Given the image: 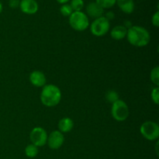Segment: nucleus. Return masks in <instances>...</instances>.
<instances>
[{
	"mask_svg": "<svg viewBox=\"0 0 159 159\" xmlns=\"http://www.w3.org/2000/svg\"><path fill=\"white\" fill-rule=\"evenodd\" d=\"M110 28V21L105 16L95 19L90 25V31L96 37H102L109 32Z\"/></svg>",
	"mask_w": 159,
	"mask_h": 159,
	"instance_id": "39448f33",
	"label": "nucleus"
},
{
	"mask_svg": "<svg viewBox=\"0 0 159 159\" xmlns=\"http://www.w3.org/2000/svg\"><path fill=\"white\" fill-rule=\"evenodd\" d=\"M58 130L63 133H68L71 131L74 127V122L69 117H63L59 120L57 124Z\"/></svg>",
	"mask_w": 159,
	"mask_h": 159,
	"instance_id": "f8f14e48",
	"label": "nucleus"
},
{
	"mask_svg": "<svg viewBox=\"0 0 159 159\" xmlns=\"http://www.w3.org/2000/svg\"><path fill=\"white\" fill-rule=\"evenodd\" d=\"M106 99L109 102L113 103L119 99V94L114 90H110L106 94Z\"/></svg>",
	"mask_w": 159,
	"mask_h": 159,
	"instance_id": "6ab92c4d",
	"label": "nucleus"
},
{
	"mask_svg": "<svg viewBox=\"0 0 159 159\" xmlns=\"http://www.w3.org/2000/svg\"><path fill=\"white\" fill-rule=\"evenodd\" d=\"M141 135L148 141H155L159 137V126L154 121H145L140 128Z\"/></svg>",
	"mask_w": 159,
	"mask_h": 159,
	"instance_id": "423d86ee",
	"label": "nucleus"
},
{
	"mask_svg": "<svg viewBox=\"0 0 159 159\" xmlns=\"http://www.w3.org/2000/svg\"><path fill=\"white\" fill-rule=\"evenodd\" d=\"M105 17L107 19V20H109V21H110V20H113V19H114V17H115L114 12H112V11H110V12H107V13H106Z\"/></svg>",
	"mask_w": 159,
	"mask_h": 159,
	"instance_id": "b1692460",
	"label": "nucleus"
},
{
	"mask_svg": "<svg viewBox=\"0 0 159 159\" xmlns=\"http://www.w3.org/2000/svg\"><path fill=\"white\" fill-rule=\"evenodd\" d=\"M118 7L124 13L130 14L134 10V0H116Z\"/></svg>",
	"mask_w": 159,
	"mask_h": 159,
	"instance_id": "4468645a",
	"label": "nucleus"
},
{
	"mask_svg": "<svg viewBox=\"0 0 159 159\" xmlns=\"http://www.w3.org/2000/svg\"><path fill=\"white\" fill-rule=\"evenodd\" d=\"M127 29L123 25H118L113 27L110 32V36L113 39L116 40H120L124 39L127 37Z\"/></svg>",
	"mask_w": 159,
	"mask_h": 159,
	"instance_id": "ddd939ff",
	"label": "nucleus"
},
{
	"mask_svg": "<svg viewBox=\"0 0 159 159\" xmlns=\"http://www.w3.org/2000/svg\"><path fill=\"white\" fill-rule=\"evenodd\" d=\"M30 82H31L34 86L37 88H43L46 85V76L42 71H34L30 74Z\"/></svg>",
	"mask_w": 159,
	"mask_h": 159,
	"instance_id": "9d476101",
	"label": "nucleus"
},
{
	"mask_svg": "<svg viewBox=\"0 0 159 159\" xmlns=\"http://www.w3.org/2000/svg\"><path fill=\"white\" fill-rule=\"evenodd\" d=\"M38 148L33 144H28L25 148V155L27 158H35L38 155Z\"/></svg>",
	"mask_w": 159,
	"mask_h": 159,
	"instance_id": "2eb2a0df",
	"label": "nucleus"
},
{
	"mask_svg": "<svg viewBox=\"0 0 159 159\" xmlns=\"http://www.w3.org/2000/svg\"><path fill=\"white\" fill-rule=\"evenodd\" d=\"M60 12L64 16H70L71 14L73 12L72 9H71L70 4H63L60 8Z\"/></svg>",
	"mask_w": 159,
	"mask_h": 159,
	"instance_id": "aec40b11",
	"label": "nucleus"
},
{
	"mask_svg": "<svg viewBox=\"0 0 159 159\" xmlns=\"http://www.w3.org/2000/svg\"><path fill=\"white\" fill-rule=\"evenodd\" d=\"M126 37L130 44L138 48L147 46L151 40L150 34L148 30L140 26H132L127 30Z\"/></svg>",
	"mask_w": 159,
	"mask_h": 159,
	"instance_id": "f257e3e1",
	"label": "nucleus"
},
{
	"mask_svg": "<svg viewBox=\"0 0 159 159\" xmlns=\"http://www.w3.org/2000/svg\"><path fill=\"white\" fill-rule=\"evenodd\" d=\"M70 6L72 9L73 12L82 11L84 7V1L83 0H71Z\"/></svg>",
	"mask_w": 159,
	"mask_h": 159,
	"instance_id": "f3484780",
	"label": "nucleus"
},
{
	"mask_svg": "<svg viewBox=\"0 0 159 159\" xmlns=\"http://www.w3.org/2000/svg\"><path fill=\"white\" fill-rule=\"evenodd\" d=\"M96 2L99 4L102 9H110L116 3V0H96Z\"/></svg>",
	"mask_w": 159,
	"mask_h": 159,
	"instance_id": "a211bd4d",
	"label": "nucleus"
},
{
	"mask_svg": "<svg viewBox=\"0 0 159 159\" xmlns=\"http://www.w3.org/2000/svg\"><path fill=\"white\" fill-rule=\"evenodd\" d=\"M2 9H3L2 4V2H0V13H1V12H2Z\"/></svg>",
	"mask_w": 159,
	"mask_h": 159,
	"instance_id": "bb28decb",
	"label": "nucleus"
},
{
	"mask_svg": "<svg viewBox=\"0 0 159 159\" xmlns=\"http://www.w3.org/2000/svg\"><path fill=\"white\" fill-rule=\"evenodd\" d=\"M152 23L153 26L155 27H158L159 26V11L158 10L153 16L152 18Z\"/></svg>",
	"mask_w": 159,
	"mask_h": 159,
	"instance_id": "4be33fe9",
	"label": "nucleus"
},
{
	"mask_svg": "<svg viewBox=\"0 0 159 159\" xmlns=\"http://www.w3.org/2000/svg\"><path fill=\"white\" fill-rule=\"evenodd\" d=\"M86 12L89 16L93 19H97L103 16L104 9L96 2H92L87 5Z\"/></svg>",
	"mask_w": 159,
	"mask_h": 159,
	"instance_id": "9b49d317",
	"label": "nucleus"
},
{
	"mask_svg": "<svg viewBox=\"0 0 159 159\" xmlns=\"http://www.w3.org/2000/svg\"><path fill=\"white\" fill-rule=\"evenodd\" d=\"M151 98H152V101L156 105H158L159 102V88L158 86H156L152 89V93H151Z\"/></svg>",
	"mask_w": 159,
	"mask_h": 159,
	"instance_id": "412c9836",
	"label": "nucleus"
},
{
	"mask_svg": "<svg viewBox=\"0 0 159 159\" xmlns=\"http://www.w3.org/2000/svg\"><path fill=\"white\" fill-rule=\"evenodd\" d=\"M112 116L116 121L122 122L126 120L129 116V108L127 104L121 99L113 102L111 108Z\"/></svg>",
	"mask_w": 159,
	"mask_h": 159,
	"instance_id": "20e7f679",
	"label": "nucleus"
},
{
	"mask_svg": "<svg viewBox=\"0 0 159 159\" xmlns=\"http://www.w3.org/2000/svg\"><path fill=\"white\" fill-rule=\"evenodd\" d=\"M48 136V133L43 127H37L31 130L30 134V139L32 144L37 148L43 147L47 144Z\"/></svg>",
	"mask_w": 159,
	"mask_h": 159,
	"instance_id": "0eeeda50",
	"label": "nucleus"
},
{
	"mask_svg": "<svg viewBox=\"0 0 159 159\" xmlns=\"http://www.w3.org/2000/svg\"><path fill=\"white\" fill-rule=\"evenodd\" d=\"M61 99V92L55 85L48 84L43 87L40 94V101L47 107H54L58 105Z\"/></svg>",
	"mask_w": 159,
	"mask_h": 159,
	"instance_id": "f03ea898",
	"label": "nucleus"
},
{
	"mask_svg": "<svg viewBox=\"0 0 159 159\" xmlns=\"http://www.w3.org/2000/svg\"><path fill=\"white\" fill-rule=\"evenodd\" d=\"M69 24L76 31H84L89 26V20L85 12H73L69 16Z\"/></svg>",
	"mask_w": 159,
	"mask_h": 159,
	"instance_id": "7ed1b4c3",
	"label": "nucleus"
},
{
	"mask_svg": "<svg viewBox=\"0 0 159 159\" xmlns=\"http://www.w3.org/2000/svg\"><path fill=\"white\" fill-rule=\"evenodd\" d=\"M19 7L23 13L27 15L35 14L39 9L38 3L36 0H21Z\"/></svg>",
	"mask_w": 159,
	"mask_h": 159,
	"instance_id": "1a4fd4ad",
	"label": "nucleus"
},
{
	"mask_svg": "<svg viewBox=\"0 0 159 159\" xmlns=\"http://www.w3.org/2000/svg\"><path fill=\"white\" fill-rule=\"evenodd\" d=\"M124 27L127 28V30L130 29V28L131 27V26H132V23H131V22H130V21H128V20H126V21L124 22Z\"/></svg>",
	"mask_w": 159,
	"mask_h": 159,
	"instance_id": "393cba45",
	"label": "nucleus"
},
{
	"mask_svg": "<svg viewBox=\"0 0 159 159\" xmlns=\"http://www.w3.org/2000/svg\"><path fill=\"white\" fill-rule=\"evenodd\" d=\"M20 0H9V6L12 9H16L20 6Z\"/></svg>",
	"mask_w": 159,
	"mask_h": 159,
	"instance_id": "5701e85b",
	"label": "nucleus"
},
{
	"mask_svg": "<svg viewBox=\"0 0 159 159\" xmlns=\"http://www.w3.org/2000/svg\"><path fill=\"white\" fill-rule=\"evenodd\" d=\"M151 81L152 83L155 84L156 86L158 87L159 85V67L156 66L152 70L150 75Z\"/></svg>",
	"mask_w": 159,
	"mask_h": 159,
	"instance_id": "dca6fc26",
	"label": "nucleus"
},
{
	"mask_svg": "<svg viewBox=\"0 0 159 159\" xmlns=\"http://www.w3.org/2000/svg\"><path fill=\"white\" fill-rule=\"evenodd\" d=\"M56 1L58 3H60V4H66L67 2H68L69 1H71V0H56Z\"/></svg>",
	"mask_w": 159,
	"mask_h": 159,
	"instance_id": "a878e982",
	"label": "nucleus"
},
{
	"mask_svg": "<svg viewBox=\"0 0 159 159\" xmlns=\"http://www.w3.org/2000/svg\"><path fill=\"white\" fill-rule=\"evenodd\" d=\"M65 142V137L59 130H54L48 136L47 144L53 150H57L63 145Z\"/></svg>",
	"mask_w": 159,
	"mask_h": 159,
	"instance_id": "6e6552de",
	"label": "nucleus"
}]
</instances>
